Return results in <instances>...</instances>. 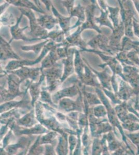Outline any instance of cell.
Segmentation results:
<instances>
[{
    "label": "cell",
    "mask_w": 139,
    "mask_h": 155,
    "mask_svg": "<svg viewBox=\"0 0 139 155\" xmlns=\"http://www.w3.org/2000/svg\"><path fill=\"white\" fill-rule=\"evenodd\" d=\"M120 5V14L121 21L125 25V36L133 39L134 37L133 20L136 15L133 1H119Z\"/></svg>",
    "instance_id": "cell-1"
},
{
    "label": "cell",
    "mask_w": 139,
    "mask_h": 155,
    "mask_svg": "<svg viewBox=\"0 0 139 155\" xmlns=\"http://www.w3.org/2000/svg\"><path fill=\"white\" fill-rule=\"evenodd\" d=\"M123 72L120 76L134 89V95H139V68L136 66L122 65Z\"/></svg>",
    "instance_id": "cell-2"
},
{
    "label": "cell",
    "mask_w": 139,
    "mask_h": 155,
    "mask_svg": "<svg viewBox=\"0 0 139 155\" xmlns=\"http://www.w3.org/2000/svg\"><path fill=\"white\" fill-rule=\"evenodd\" d=\"M125 35V25L122 21L117 28L113 30V33L110 36L109 46L116 52L121 51L122 37Z\"/></svg>",
    "instance_id": "cell-3"
},
{
    "label": "cell",
    "mask_w": 139,
    "mask_h": 155,
    "mask_svg": "<svg viewBox=\"0 0 139 155\" xmlns=\"http://www.w3.org/2000/svg\"><path fill=\"white\" fill-rule=\"evenodd\" d=\"M116 95L119 98L126 101L134 95V89L130 85L121 78V79L120 80L119 87L118 91L116 93Z\"/></svg>",
    "instance_id": "cell-4"
},
{
    "label": "cell",
    "mask_w": 139,
    "mask_h": 155,
    "mask_svg": "<svg viewBox=\"0 0 139 155\" xmlns=\"http://www.w3.org/2000/svg\"><path fill=\"white\" fill-rule=\"evenodd\" d=\"M133 39L127 36H124L122 38L121 43V51L128 52L132 50H135L139 47V41H134Z\"/></svg>",
    "instance_id": "cell-5"
},
{
    "label": "cell",
    "mask_w": 139,
    "mask_h": 155,
    "mask_svg": "<svg viewBox=\"0 0 139 155\" xmlns=\"http://www.w3.org/2000/svg\"><path fill=\"white\" fill-rule=\"evenodd\" d=\"M109 12V17L112 20L113 22L114 28H117L120 25V22L119 21V16H120V9L118 7H111L107 6Z\"/></svg>",
    "instance_id": "cell-6"
},
{
    "label": "cell",
    "mask_w": 139,
    "mask_h": 155,
    "mask_svg": "<svg viewBox=\"0 0 139 155\" xmlns=\"http://www.w3.org/2000/svg\"><path fill=\"white\" fill-rule=\"evenodd\" d=\"M116 58L118 59L122 65L136 66L135 65L129 60L127 56V52L123 51H120L116 54Z\"/></svg>",
    "instance_id": "cell-7"
},
{
    "label": "cell",
    "mask_w": 139,
    "mask_h": 155,
    "mask_svg": "<svg viewBox=\"0 0 139 155\" xmlns=\"http://www.w3.org/2000/svg\"><path fill=\"white\" fill-rule=\"evenodd\" d=\"M133 3L136 8V11H137V13L139 15V1H133Z\"/></svg>",
    "instance_id": "cell-8"
},
{
    "label": "cell",
    "mask_w": 139,
    "mask_h": 155,
    "mask_svg": "<svg viewBox=\"0 0 139 155\" xmlns=\"http://www.w3.org/2000/svg\"><path fill=\"white\" fill-rule=\"evenodd\" d=\"M136 106H137V108L138 109H139V104H137V105L136 104Z\"/></svg>",
    "instance_id": "cell-9"
}]
</instances>
